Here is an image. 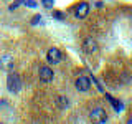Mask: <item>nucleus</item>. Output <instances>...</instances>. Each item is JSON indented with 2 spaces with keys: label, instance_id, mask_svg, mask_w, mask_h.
Here are the masks:
<instances>
[{
  "label": "nucleus",
  "instance_id": "nucleus-1",
  "mask_svg": "<svg viewBox=\"0 0 132 124\" xmlns=\"http://www.w3.org/2000/svg\"><path fill=\"white\" fill-rule=\"evenodd\" d=\"M7 89L10 91V93H13V94L22 91V78H20L16 73H8V76H7Z\"/></svg>",
  "mask_w": 132,
  "mask_h": 124
},
{
  "label": "nucleus",
  "instance_id": "nucleus-2",
  "mask_svg": "<svg viewBox=\"0 0 132 124\" xmlns=\"http://www.w3.org/2000/svg\"><path fill=\"white\" fill-rule=\"evenodd\" d=\"M89 118L93 122H97V124H104L107 122V114L102 107H93L89 113Z\"/></svg>",
  "mask_w": 132,
  "mask_h": 124
},
{
  "label": "nucleus",
  "instance_id": "nucleus-3",
  "mask_svg": "<svg viewBox=\"0 0 132 124\" xmlns=\"http://www.w3.org/2000/svg\"><path fill=\"white\" fill-rule=\"evenodd\" d=\"M46 60H48V63H51V65H58L61 60H63V53L60 51L58 48H50L48 50V53H46Z\"/></svg>",
  "mask_w": 132,
  "mask_h": 124
},
{
  "label": "nucleus",
  "instance_id": "nucleus-4",
  "mask_svg": "<svg viewBox=\"0 0 132 124\" xmlns=\"http://www.w3.org/2000/svg\"><path fill=\"white\" fill-rule=\"evenodd\" d=\"M82 50H84L86 55H94V53H97V43H96V40L91 38V36L84 38V41H82Z\"/></svg>",
  "mask_w": 132,
  "mask_h": 124
},
{
  "label": "nucleus",
  "instance_id": "nucleus-5",
  "mask_svg": "<svg viewBox=\"0 0 132 124\" xmlns=\"http://www.w3.org/2000/svg\"><path fill=\"white\" fill-rule=\"evenodd\" d=\"M89 13V3L88 2H81V3H78L76 8H74V17H76L78 20H82V18H86Z\"/></svg>",
  "mask_w": 132,
  "mask_h": 124
},
{
  "label": "nucleus",
  "instance_id": "nucleus-6",
  "mask_svg": "<svg viewBox=\"0 0 132 124\" xmlns=\"http://www.w3.org/2000/svg\"><path fill=\"white\" fill-rule=\"evenodd\" d=\"M74 86H76L78 91L86 93V91H89V88H91V80L88 76H79L76 81H74Z\"/></svg>",
  "mask_w": 132,
  "mask_h": 124
},
{
  "label": "nucleus",
  "instance_id": "nucleus-7",
  "mask_svg": "<svg viewBox=\"0 0 132 124\" xmlns=\"http://www.w3.org/2000/svg\"><path fill=\"white\" fill-rule=\"evenodd\" d=\"M40 81H43V83H51L53 81V69L50 68V66H40Z\"/></svg>",
  "mask_w": 132,
  "mask_h": 124
},
{
  "label": "nucleus",
  "instance_id": "nucleus-8",
  "mask_svg": "<svg viewBox=\"0 0 132 124\" xmlns=\"http://www.w3.org/2000/svg\"><path fill=\"white\" fill-rule=\"evenodd\" d=\"M13 68V58L10 55H3L0 58V69H7V71H10V69Z\"/></svg>",
  "mask_w": 132,
  "mask_h": 124
},
{
  "label": "nucleus",
  "instance_id": "nucleus-9",
  "mask_svg": "<svg viewBox=\"0 0 132 124\" xmlns=\"http://www.w3.org/2000/svg\"><path fill=\"white\" fill-rule=\"evenodd\" d=\"M55 103H56V106L60 107V109H68V106H69V99L66 96H58L55 99Z\"/></svg>",
  "mask_w": 132,
  "mask_h": 124
},
{
  "label": "nucleus",
  "instance_id": "nucleus-10",
  "mask_svg": "<svg viewBox=\"0 0 132 124\" xmlns=\"http://www.w3.org/2000/svg\"><path fill=\"white\" fill-rule=\"evenodd\" d=\"M106 99H107V101H109L111 104L114 106V109H116V111H122V103H121V101L114 99L112 96H111V94H106Z\"/></svg>",
  "mask_w": 132,
  "mask_h": 124
},
{
  "label": "nucleus",
  "instance_id": "nucleus-11",
  "mask_svg": "<svg viewBox=\"0 0 132 124\" xmlns=\"http://www.w3.org/2000/svg\"><path fill=\"white\" fill-rule=\"evenodd\" d=\"M41 5H43L45 8H53V5H55V0H41Z\"/></svg>",
  "mask_w": 132,
  "mask_h": 124
},
{
  "label": "nucleus",
  "instance_id": "nucleus-12",
  "mask_svg": "<svg viewBox=\"0 0 132 124\" xmlns=\"http://www.w3.org/2000/svg\"><path fill=\"white\" fill-rule=\"evenodd\" d=\"M22 3H25V0H15V3H12V5L8 7V10H12V12H13L15 8H18L20 5H22Z\"/></svg>",
  "mask_w": 132,
  "mask_h": 124
},
{
  "label": "nucleus",
  "instance_id": "nucleus-13",
  "mask_svg": "<svg viewBox=\"0 0 132 124\" xmlns=\"http://www.w3.org/2000/svg\"><path fill=\"white\" fill-rule=\"evenodd\" d=\"M25 3H27V7H30V8H35L36 7V2H35V0H25Z\"/></svg>",
  "mask_w": 132,
  "mask_h": 124
},
{
  "label": "nucleus",
  "instance_id": "nucleus-14",
  "mask_svg": "<svg viewBox=\"0 0 132 124\" xmlns=\"http://www.w3.org/2000/svg\"><path fill=\"white\" fill-rule=\"evenodd\" d=\"M53 17H55V18H58V20H63V18H64V15L61 13V12H53Z\"/></svg>",
  "mask_w": 132,
  "mask_h": 124
},
{
  "label": "nucleus",
  "instance_id": "nucleus-15",
  "mask_svg": "<svg viewBox=\"0 0 132 124\" xmlns=\"http://www.w3.org/2000/svg\"><path fill=\"white\" fill-rule=\"evenodd\" d=\"M40 20H41V17H40V15H36V17H35V18H33V20H31V25H36V23H38V22H40Z\"/></svg>",
  "mask_w": 132,
  "mask_h": 124
},
{
  "label": "nucleus",
  "instance_id": "nucleus-16",
  "mask_svg": "<svg viewBox=\"0 0 132 124\" xmlns=\"http://www.w3.org/2000/svg\"><path fill=\"white\" fill-rule=\"evenodd\" d=\"M127 122H129V124H132V118H130V119H129V121H127Z\"/></svg>",
  "mask_w": 132,
  "mask_h": 124
}]
</instances>
